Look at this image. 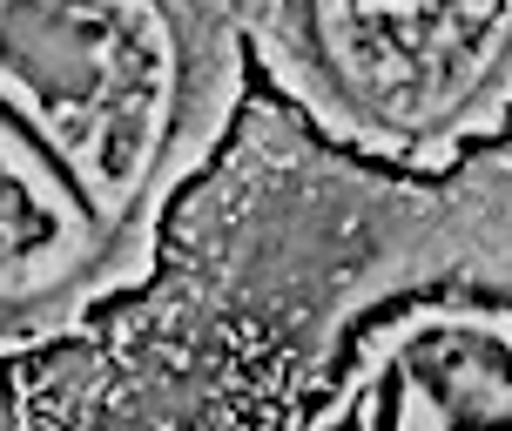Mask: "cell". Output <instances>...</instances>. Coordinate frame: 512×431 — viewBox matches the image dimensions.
<instances>
[{
	"instance_id": "cell-1",
	"label": "cell",
	"mask_w": 512,
	"mask_h": 431,
	"mask_svg": "<svg viewBox=\"0 0 512 431\" xmlns=\"http://www.w3.org/2000/svg\"><path fill=\"white\" fill-rule=\"evenodd\" d=\"M0 108L142 250L223 115L196 0H0Z\"/></svg>"
},
{
	"instance_id": "cell-2",
	"label": "cell",
	"mask_w": 512,
	"mask_h": 431,
	"mask_svg": "<svg viewBox=\"0 0 512 431\" xmlns=\"http://www.w3.org/2000/svg\"><path fill=\"white\" fill-rule=\"evenodd\" d=\"M304 88L384 155H432L512 102V0H290Z\"/></svg>"
},
{
	"instance_id": "cell-4",
	"label": "cell",
	"mask_w": 512,
	"mask_h": 431,
	"mask_svg": "<svg viewBox=\"0 0 512 431\" xmlns=\"http://www.w3.org/2000/svg\"><path fill=\"white\" fill-rule=\"evenodd\" d=\"M331 418L364 431L512 425V317L438 297L378 324Z\"/></svg>"
},
{
	"instance_id": "cell-3",
	"label": "cell",
	"mask_w": 512,
	"mask_h": 431,
	"mask_svg": "<svg viewBox=\"0 0 512 431\" xmlns=\"http://www.w3.org/2000/svg\"><path fill=\"white\" fill-rule=\"evenodd\" d=\"M135 243L0 108V337L61 330L135 270Z\"/></svg>"
}]
</instances>
